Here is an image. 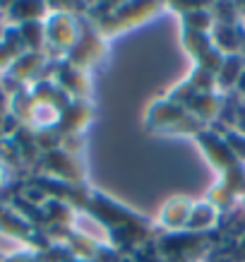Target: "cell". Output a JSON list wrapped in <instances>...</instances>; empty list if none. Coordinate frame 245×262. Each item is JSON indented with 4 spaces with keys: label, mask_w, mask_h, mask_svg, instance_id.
<instances>
[{
    "label": "cell",
    "mask_w": 245,
    "mask_h": 262,
    "mask_svg": "<svg viewBox=\"0 0 245 262\" xmlns=\"http://www.w3.org/2000/svg\"><path fill=\"white\" fill-rule=\"evenodd\" d=\"M238 87H240V92H243V96H245V70H243V75H240V80H238Z\"/></svg>",
    "instance_id": "1"
}]
</instances>
